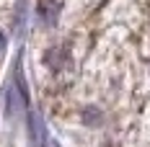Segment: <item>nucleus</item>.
Wrapping results in <instances>:
<instances>
[{
	"label": "nucleus",
	"instance_id": "nucleus-2",
	"mask_svg": "<svg viewBox=\"0 0 150 147\" xmlns=\"http://www.w3.org/2000/svg\"><path fill=\"white\" fill-rule=\"evenodd\" d=\"M29 132H31V147H47L49 134H47L44 119L39 111H29Z\"/></svg>",
	"mask_w": 150,
	"mask_h": 147
},
{
	"label": "nucleus",
	"instance_id": "nucleus-1",
	"mask_svg": "<svg viewBox=\"0 0 150 147\" xmlns=\"http://www.w3.org/2000/svg\"><path fill=\"white\" fill-rule=\"evenodd\" d=\"M26 108V85H23V75H21V65H16L13 77L5 85V116L16 119L23 114Z\"/></svg>",
	"mask_w": 150,
	"mask_h": 147
},
{
	"label": "nucleus",
	"instance_id": "nucleus-3",
	"mask_svg": "<svg viewBox=\"0 0 150 147\" xmlns=\"http://www.w3.org/2000/svg\"><path fill=\"white\" fill-rule=\"evenodd\" d=\"M36 15H39V23L42 26H54L57 23V15H60V3H42L39 5V11H36Z\"/></svg>",
	"mask_w": 150,
	"mask_h": 147
},
{
	"label": "nucleus",
	"instance_id": "nucleus-5",
	"mask_svg": "<svg viewBox=\"0 0 150 147\" xmlns=\"http://www.w3.org/2000/svg\"><path fill=\"white\" fill-rule=\"evenodd\" d=\"M3 52H5V36H3V31H0V57H3Z\"/></svg>",
	"mask_w": 150,
	"mask_h": 147
},
{
	"label": "nucleus",
	"instance_id": "nucleus-4",
	"mask_svg": "<svg viewBox=\"0 0 150 147\" xmlns=\"http://www.w3.org/2000/svg\"><path fill=\"white\" fill-rule=\"evenodd\" d=\"M23 18H26V0L18 3V21H16V31L23 34Z\"/></svg>",
	"mask_w": 150,
	"mask_h": 147
},
{
	"label": "nucleus",
	"instance_id": "nucleus-6",
	"mask_svg": "<svg viewBox=\"0 0 150 147\" xmlns=\"http://www.w3.org/2000/svg\"><path fill=\"white\" fill-rule=\"evenodd\" d=\"M47 147H60V145H57L54 139H49V142H47Z\"/></svg>",
	"mask_w": 150,
	"mask_h": 147
}]
</instances>
